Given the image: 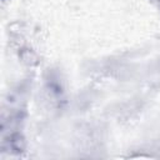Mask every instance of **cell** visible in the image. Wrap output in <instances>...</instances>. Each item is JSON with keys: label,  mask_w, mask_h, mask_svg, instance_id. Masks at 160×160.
Segmentation results:
<instances>
[{"label": "cell", "mask_w": 160, "mask_h": 160, "mask_svg": "<svg viewBox=\"0 0 160 160\" xmlns=\"http://www.w3.org/2000/svg\"><path fill=\"white\" fill-rule=\"evenodd\" d=\"M5 144L8 145V149L11 150L12 152H22L25 150V146H26L24 136L19 132L11 134L9 136V139L5 141Z\"/></svg>", "instance_id": "6da1fadb"}, {"label": "cell", "mask_w": 160, "mask_h": 160, "mask_svg": "<svg viewBox=\"0 0 160 160\" xmlns=\"http://www.w3.org/2000/svg\"><path fill=\"white\" fill-rule=\"evenodd\" d=\"M159 1H160V0H159Z\"/></svg>", "instance_id": "7a4b0ae2"}]
</instances>
